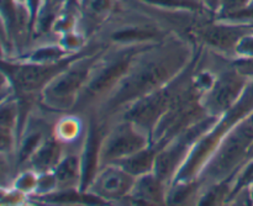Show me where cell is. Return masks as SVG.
Instances as JSON below:
<instances>
[{
	"label": "cell",
	"mask_w": 253,
	"mask_h": 206,
	"mask_svg": "<svg viewBox=\"0 0 253 206\" xmlns=\"http://www.w3.org/2000/svg\"><path fill=\"white\" fill-rule=\"evenodd\" d=\"M136 177L126 172L119 165H103L86 192L96 195L105 203L120 202L130 197L135 185Z\"/></svg>",
	"instance_id": "5"
},
{
	"label": "cell",
	"mask_w": 253,
	"mask_h": 206,
	"mask_svg": "<svg viewBox=\"0 0 253 206\" xmlns=\"http://www.w3.org/2000/svg\"><path fill=\"white\" fill-rule=\"evenodd\" d=\"M168 193L169 189L167 184L155 172H150L136 178L133 189L127 199L145 204H165L168 199Z\"/></svg>",
	"instance_id": "8"
},
{
	"label": "cell",
	"mask_w": 253,
	"mask_h": 206,
	"mask_svg": "<svg viewBox=\"0 0 253 206\" xmlns=\"http://www.w3.org/2000/svg\"><path fill=\"white\" fill-rule=\"evenodd\" d=\"M82 130H83V126H82L81 118L78 114L72 113L71 115L58 120L52 133L57 140L61 141L64 145H73L78 142L81 138Z\"/></svg>",
	"instance_id": "10"
},
{
	"label": "cell",
	"mask_w": 253,
	"mask_h": 206,
	"mask_svg": "<svg viewBox=\"0 0 253 206\" xmlns=\"http://www.w3.org/2000/svg\"><path fill=\"white\" fill-rule=\"evenodd\" d=\"M151 146V136L125 119L106 124V131L100 147V168L116 163Z\"/></svg>",
	"instance_id": "3"
},
{
	"label": "cell",
	"mask_w": 253,
	"mask_h": 206,
	"mask_svg": "<svg viewBox=\"0 0 253 206\" xmlns=\"http://www.w3.org/2000/svg\"><path fill=\"white\" fill-rule=\"evenodd\" d=\"M158 148L151 145L150 147L135 153V155L126 157L124 160L119 161L115 165L123 167L127 173H130L133 177H140V175L146 174V173L153 172L155 168L156 157H157Z\"/></svg>",
	"instance_id": "9"
},
{
	"label": "cell",
	"mask_w": 253,
	"mask_h": 206,
	"mask_svg": "<svg viewBox=\"0 0 253 206\" xmlns=\"http://www.w3.org/2000/svg\"><path fill=\"white\" fill-rule=\"evenodd\" d=\"M78 30L91 39L121 9L124 0H74Z\"/></svg>",
	"instance_id": "6"
},
{
	"label": "cell",
	"mask_w": 253,
	"mask_h": 206,
	"mask_svg": "<svg viewBox=\"0 0 253 206\" xmlns=\"http://www.w3.org/2000/svg\"><path fill=\"white\" fill-rule=\"evenodd\" d=\"M247 77L240 73L231 61L217 74L214 85L202 95V104L210 116L220 118L231 110L246 91Z\"/></svg>",
	"instance_id": "4"
},
{
	"label": "cell",
	"mask_w": 253,
	"mask_h": 206,
	"mask_svg": "<svg viewBox=\"0 0 253 206\" xmlns=\"http://www.w3.org/2000/svg\"><path fill=\"white\" fill-rule=\"evenodd\" d=\"M109 46L86 53L72 62L62 71L40 95L41 103L52 111H72L79 95L88 84L89 78Z\"/></svg>",
	"instance_id": "2"
},
{
	"label": "cell",
	"mask_w": 253,
	"mask_h": 206,
	"mask_svg": "<svg viewBox=\"0 0 253 206\" xmlns=\"http://www.w3.org/2000/svg\"><path fill=\"white\" fill-rule=\"evenodd\" d=\"M252 2L253 0H221V4H220L217 14L222 19V17L229 16V15L234 14V12L245 9L249 5H251Z\"/></svg>",
	"instance_id": "11"
},
{
	"label": "cell",
	"mask_w": 253,
	"mask_h": 206,
	"mask_svg": "<svg viewBox=\"0 0 253 206\" xmlns=\"http://www.w3.org/2000/svg\"><path fill=\"white\" fill-rule=\"evenodd\" d=\"M66 146L57 140L54 135H48L44 138L40 147L35 151L34 155L27 162L26 168L34 169L37 173H47L56 169L64 156L67 155Z\"/></svg>",
	"instance_id": "7"
},
{
	"label": "cell",
	"mask_w": 253,
	"mask_h": 206,
	"mask_svg": "<svg viewBox=\"0 0 253 206\" xmlns=\"http://www.w3.org/2000/svg\"><path fill=\"white\" fill-rule=\"evenodd\" d=\"M195 58L197 52L192 42L172 34L138 56L130 72L93 115L106 123L130 104L174 81L187 71Z\"/></svg>",
	"instance_id": "1"
}]
</instances>
